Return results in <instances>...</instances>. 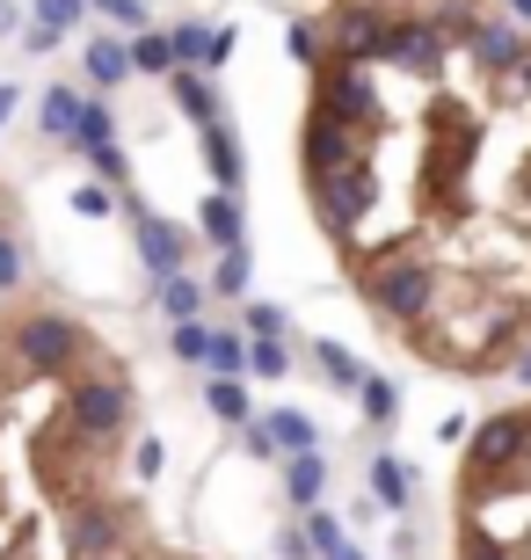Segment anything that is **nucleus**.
<instances>
[{
  "instance_id": "1",
  "label": "nucleus",
  "mask_w": 531,
  "mask_h": 560,
  "mask_svg": "<svg viewBox=\"0 0 531 560\" xmlns=\"http://www.w3.org/2000/svg\"><path fill=\"white\" fill-rule=\"evenodd\" d=\"M299 167L371 320L437 372H531V0H307Z\"/></svg>"
},
{
  "instance_id": "2",
  "label": "nucleus",
  "mask_w": 531,
  "mask_h": 560,
  "mask_svg": "<svg viewBox=\"0 0 531 560\" xmlns=\"http://www.w3.org/2000/svg\"><path fill=\"white\" fill-rule=\"evenodd\" d=\"M459 560H531V400L466 436Z\"/></svg>"
},
{
  "instance_id": "3",
  "label": "nucleus",
  "mask_w": 531,
  "mask_h": 560,
  "mask_svg": "<svg viewBox=\"0 0 531 560\" xmlns=\"http://www.w3.org/2000/svg\"><path fill=\"white\" fill-rule=\"evenodd\" d=\"M146 255H153V270H175V233H168V226H146Z\"/></svg>"
},
{
  "instance_id": "4",
  "label": "nucleus",
  "mask_w": 531,
  "mask_h": 560,
  "mask_svg": "<svg viewBox=\"0 0 531 560\" xmlns=\"http://www.w3.org/2000/svg\"><path fill=\"white\" fill-rule=\"evenodd\" d=\"M313 488H321V466H313V458H291V495L313 502Z\"/></svg>"
},
{
  "instance_id": "5",
  "label": "nucleus",
  "mask_w": 531,
  "mask_h": 560,
  "mask_svg": "<svg viewBox=\"0 0 531 560\" xmlns=\"http://www.w3.org/2000/svg\"><path fill=\"white\" fill-rule=\"evenodd\" d=\"M379 495H386V502H408V474H401L393 458H379Z\"/></svg>"
},
{
  "instance_id": "6",
  "label": "nucleus",
  "mask_w": 531,
  "mask_h": 560,
  "mask_svg": "<svg viewBox=\"0 0 531 560\" xmlns=\"http://www.w3.org/2000/svg\"><path fill=\"white\" fill-rule=\"evenodd\" d=\"M22 284V255H15V241H0V291H15Z\"/></svg>"
},
{
  "instance_id": "7",
  "label": "nucleus",
  "mask_w": 531,
  "mask_h": 560,
  "mask_svg": "<svg viewBox=\"0 0 531 560\" xmlns=\"http://www.w3.org/2000/svg\"><path fill=\"white\" fill-rule=\"evenodd\" d=\"M277 436H285V444H299V452H307V444H313L307 416H277Z\"/></svg>"
},
{
  "instance_id": "8",
  "label": "nucleus",
  "mask_w": 531,
  "mask_h": 560,
  "mask_svg": "<svg viewBox=\"0 0 531 560\" xmlns=\"http://www.w3.org/2000/svg\"><path fill=\"white\" fill-rule=\"evenodd\" d=\"M327 560H357V553H343V546H335V553H327Z\"/></svg>"
}]
</instances>
